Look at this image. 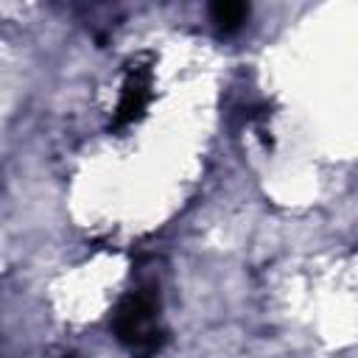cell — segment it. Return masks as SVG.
<instances>
[{
	"instance_id": "cell-2",
	"label": "cell",
	"mask_w": 358,
	"mask_h": 358,
	"mask_svg": "<svg viewBox=\"0 0 358 358\" xmlns=\"http://www.w3.org/2000/svg\"><path fill=\"white\" fill-rule=\"evenodd\" d=\"M145 98H148V76L134 70L126 81V90H123V98L117 106V123L134 120V115H140V109L145 106Z\"/></svg>"
},
{
	"instance_id": "cell-1",
	"label": "cell",
	"mask_w": 358,
	"mask_h": 358,
	"mask_svg": "<svg viewBox=\"0 0 358 358\" xmlns=\"http://www.w3.org/2000/svg\"><path fill=\"white\" fill-rule=\"evenodd\" d=\"M115 333L134 355H151L162 344L159 327V302L151 291L129 294L115 310Z\"/></svg>"
},
{
	"instance_id": "cell-3",
	"label": "cell",
	"mask_w": 358,
	"mask_h": 358,
	"mask_svg": "<svg viewBox=\"0 0 358 358\" xmlns=\"http://www.w3.org/2000/svg\"><path fill=\"white\" fill-rule=\"evenodd\" d=\"M249 17V6L238 3V0H221V3H213L210 6V20L215 22V28L221 34H232L238 31Z\"/></svg>"
}]
</instances>
